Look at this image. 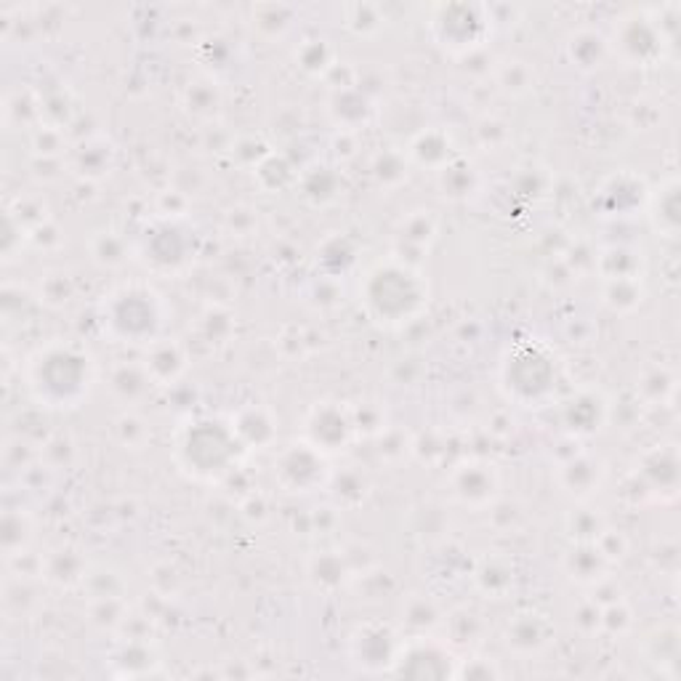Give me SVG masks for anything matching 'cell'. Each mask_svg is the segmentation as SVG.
I'll list each match as a JSON object with an SVG mask.
<instances>
[{"instance_id": "cell-2", "label": "cell", "mask_w": 681, "mask_h": 681, "mask_svg": "<svg viewBox=\"0 0 681 681\" xmlns=\"http://www.w3.org/2000/svg\"><path fill=\"white\" fill-rule=\"evenodd\" d=\"M365 301L379 320L400 322L415 312L423 303V288L419 277L410 275L405 267H379L368 275Z\"/></svg>"}, {"instance_id": "cell-4", "label": "cell", "mask_w": 681, "mask_h": 681, "mask_svg": "<svg viewBox=\"0 0 681 681\" xmlns=\"http://www.w3.org/2000/svg\"><path fill=\"white\" fill-rule=\"evenodd\" d=\"M227 432V426L216 421H200L189 429L187 436L182 442V455H184V466L189 472H195L197 477H216V474L227 472V466L233 464L235 458V447H214L218 440H221Z\"/></svg>"}, {"instance_id": "cell-9", "label": "cell", "mask_w": 681, "mask_h": 681, "mask_svg": "<svg viewBox=\"0 0 681 681\" xmlns=\"http://www.w3.org/2000/svg\"><path fill=\"white\" fill-rule=\"evenodd\" d=\"M352 423L336 407H317L309 419V436L317 450H339L347 445Z\"/></svg>"}, {"instance_id": "cell-10", "label": "cell", "mask_w": 681, "mask_h": 681, "mask_svg": "<svg viewBox=\"0 0 681 681\" xmlns=\"http://www.w3.org/2000/svg\"><path fill=\"white\" fill-rule=\"evenodd\" d=\"M506 641L508 647L517 652H538L548 641V628L538 615H519V618L508 626Z\"/></svg>"}, {"instance_id": "cell-6", "label": "cell", "mask_w": 681, "mask_h": 681, "mask_svg": "<svg viewBox=\"0 0 681 681\" xmlns=\"http://www.w3.org/2000/svg\"><path fill=\"white\" fill-rule=\"evenodd\" d=\"M394 671L410 679H445L455 677V668L450 663V654L432 641L405 644L396 654Z\"/></svg>"}, {"instance_id": "cell-8", "label": "cell", "mask_w": 681, "mask_h": 681, "mask_svg": "<svg viewBox=\"0 0 681 681\" xmlns=\"http://www.w3.org/2000/svg\"><path fill=\"white\" fill-rule=\"evenodd\" d=\"M453 485H455V495H458L464 504L482 506L493 498L495 487H498V477H495L491 466L466 464L455 472Z\"/></svg>"}, {"instance_id": "cell-7", "label": "cell", "mask_w": 681, "mask_h": 681, "mask_svg": "<svg viewBox=\"0 0 681 681\" xmlns=\"http://www.w3.org/2000/svg\"><path fill=\"white\" fill-rule=\"evenodd\" d=\"M280 479L293 491H309L322 477V458L314 445H293L280 458Z\"/></svg>"}, {"instance_id": "cell-14", "label": "cell", "mask_w": 681, "mask_h": 681, "mask_svg": "<svg viewBox=\"0 0 681 681\" xmlns=\"http://www.w3.org/2000/svg\"><path fill=\"white\" fill-rule=\"evenodd\" d=\"M455 677H468V679H498V677H501V671L491 663V660H468L466 671H455Z\"/></svg>"}, {"instance_id": "cell-3", "label": "cell", "mask_w": 681, "mask_h": 681, "mask_svg": "<svg viewBox=\"0 0 681 681\" xmlns=\"http://www.w3.org/2000/svg\"><path fill=\"white\" fill-rule=\"evenodd\" d=\"M104 322L110 333L125 343L152 341L161 330V309H157L155 293L136 286L117 290L104 307Z\"/></svg>"}, {"instance_id": "cell-13", "label": "cell", "mask_w": 681, "mask_h": 681, "mask_svg": "<svg viewBox=\"0 0 681 681\" xmlns=\"http://www.w3.org/2000/svg\"><path fill=\"white\" fill-rule=\"evenodd\" d=\"M654 210H658V214H660V210H663V221L658 224V229H665L668 235L677 233V224H679V216H677V210H679L677 182H671V184H668V189L660 192L658 203H654Z\"/></svg>"}, {"instance_id": "cell-1", "label": "cell", "mask_w": 681, "mask_h": 681, "mask_svg": "<svg viewBox=\"0 0 681 681\" xmlns=\"http://www.w3.org/2000/svg\"><path fill=\"white\" fill-rule=\"evenodd\" d=\"M89 360L72 347L45 349L30 365V386L45 405L72 407L89 392Z\"/></svg>"}, {"instance_id": "cell-12", "label": "cell", "mask_w": 681, "mask_h": 681, "mask_svg": "<svg viewBox=\"0 0 681 681\" xmlns=\"http://www.w3.org/2000/svg\"><path fill=\"white\" fill-rule=\"evenodd\" d=\"M601 559H605V557H601V551L597 546L584 544L578 548V551L570 554L572 578L588 580V584H591V580H597L599 572H601Z\"/></svg>"}, {"instance_id": "cell-5", "label": "cell", "mask_w": 681, "mask_h": 681, "mask_svg": "<svg viewBox=\"0 0 681 681\" xmlns=\"http://www.w3.org/2000/svg\"><path fill=\"white\" fill-rule=\"evenodd\" d=\"M402 647L389 626H365L352 639V663L365 673H381L396 663Z\"/></svg>"}, {"instance_id": "cell-11", "label": "cell", "mask_w": 681, "mask_h": 681, "mask_svg": "<svg viewBox=\"0 0 681 681\" xmlns=\"http://www.w3.org/2000/svg\"><path fill=\"white\" fill-rule=\"evenodd\" d=\"M182 368L184 354L178 352V347H155V354L147 360V379H174Z\"/></svg>"}]
</instances>
